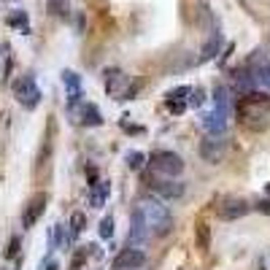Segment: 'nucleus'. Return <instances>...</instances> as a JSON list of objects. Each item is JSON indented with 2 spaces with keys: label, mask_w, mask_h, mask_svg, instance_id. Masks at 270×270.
<instances>
[{
  "label": "nucleus",
  "mask_w": 270,
  "mask_h": 270,
  "mask_svg": "<svg viewBox=\"0 0 270 270\" xmlns=\"http://www.w3.org/2000/svg\"><path fill=\"white\" fill-rule=\"evenodd\" d=\"M235 111L243 124H249L251 130H262L270 116V95L267 92H246L238 98Z\"/></svg>",
  "instance_id": "nucleus-1"
},
{
  "label": "nucleus",
  "mask_w": 270,
  "mask_h": 270,
  "mask_svg": "<svg viewBox=\"0 0 270 270\" xmlns=\"http://www.w3.org/2000/svg\"><path fill=\"white\" fill-rule=\"evenodd\" d=\"M138 216L144 219V224L149 227V233L152 235H168L173 230V213L168 211V205H162L157 197H144V200L138 203Z\"/></svg>",
  "instance_id": "nucleus-2"
},
{
  "label": "nucleus",
  "mask_w": 270,
  "mask_h": 270,
  "mask_svg": "<svg viewBox=\"0 0 270 270\" xmlns=\"http://www.w3.org/2000/svg\"><path fill=\"white\" fill-rule=\"evenodd\" d=\"M149 165H152L154 173H162V176H168V178H176V176L184 173V160H181L176 152H168V149H157V152H152Z\"/></svg>",
  "instance_id": "nucleus-3"
},
{
  "label": "nucleus",
  "mask_w": 270,
  "mask_h": 270,
  "mask_svg": "<svg viewBox=\"0 0 270 270\" xmlns=\"http://www.w3.org/2000/svg\"><path fill=\"white\" fill-rule=\"evenodd\" d=\"M14 98L22 108L33 111L38 103H41V89H38L35 78L33 76H19L17 81H14Z\"/></svg>",
  "instance_id": "nucleus-4"
},
{
  "label": "nucleus",
  "mask_w": 270,
  "mask_h": 270,
  "mask_svg": "<svg viewBox=\"0 0 270 270\" xmlns=\"http://www.w3.org/2000/svg\"><path fill=\"white\" fill-rule=\"evenodd\" d=\"M224 154H227V141H224V135H213L208 132L205 135V141H200V157L205 162H221L224 160Z\"/></svg>",
  "instance_id": "nucleus-5"
},
{
  "label": "nucleus",
  "mask_w": 270,
  "mask_h": 270,
  "mask_svg": "<svg viewBox=\"0 0 270 270\" xmlns=\"http://www.w3.org/2000/svg\"><path fill=\"white\" fill-rule=\"evenodd\" d=\"M251 205L243 200V197H224L219 205H216V216L219 219H224V221H235V219H241L249 213Z\"/></svg>",
  "instance_id": "nucleus-6"
},
{
  "label": "nucleus",
  "mask_w": 270,
  "mask_h": 270,
  "mask_svg": "<svg viewBox=\"0 0 270 270\" xmlns=\"http://www.w3.org/2000/svg\"><path fill=\"white\" fill-rule=\"evenodd\" d=\"M127 86H130V76H124L122 70H116V68L106 70V89L114 95L116 100H124L132 95V89H127Z\"/></svg>",
  "instance_id": "nucleus-7"
},
{
  "label": "nucleus",
  "mask_w": 270,
  "mask_h": 270,
  "mask_svg": "<svg viewBox=\"0 0 270 270\" xmlns=\"http://www.w3.org/2000/svg\"><path fill=\"white\" fill-rule=\"evenodd\" d=\"M70 114L76 116L78 124H86V127H100L103 124V114L98 111V106H92V103H73L70 106Z\"/></svg>",
  "instance_id": "nucleus-8"
},
{
  "label": "nucleus",
  "mask_w": 270,
  "mask_h": 270,
  "mask_svg": "<svg viewBox=\"0 0 270 270\" xmlns=\"http://www.w3.org/2000/svg\"><path fill=\"white\" fill-rule=\"evenodd\" d=\"M146 265V254L141 249H122L114 257V270H138Z\"/></svg>",
  "instance_id": "nucleus-9"
},
{
  "label": "nucleus",
  "mask_w": 270,
  "mask_h": 270,
  "mask_svg": "<svg viewBox=\"0 0 270 270\" xmlns=\"http://www.w3.org/2000/svg\"><path fill=\"white\" fill-rule=\"evenodd\" d=\"M43 211H46V195L38 192V195L30 197L27 205H25V211H22V227H33L35 221L43 216Z\"/></svg>",
  "instance_id": "nucleus-10"
},
{
  "label": "nucleus",
  "mask_w": 270,
  "mask_h": 270,
  "mask_svg": "<svg viewBox=\"0 0 270 270\" xmlns=\"http://www.w3.org/2000/svg\"><path fill=\"white\" fill-rule=\"evenodd\" d=\"M203 127L213 135H221L227 130V106H213V111H208V114L203 116Z\"/></svg>",
  "instance_id": "nucleus-11"
},
{
  "label": "nucleus",
  "mask_w": 270,
  "mask_h": 270,
  "mask_svg": "<svg viewBox=\"0 0 270 270\" xmlns=\"http://www.w3.org/2000/svg\"><path fill=\"white\" fill-rule=\"evenodd\" d=\"M152 233H149V227L144 224V219L138 216V211H132V227H130V235H127V243L130 246H146Z\"/></svg>",
  "instance_id": "nucleus-12"
},
{
  "label": "nucleus",
  "mask_w": 270,
  "mask_h": 270,
  "mask_svg": "<svg viewBox=\"0 0 270 270\" xmlns=\"http://www.w3.org/2000/svg\"><path fill=\"white\" fill-rule=\"evenodd\" d=\"M152 189L165 200H176V197L184 195V184L181 181H173V178H162V181H152Z\"/></svg>",
  "instance_id": "nucleus-13"
},
{
  "label": "nucleus",
  "mask_w": 270,
  "mask_h": 270,
  "mask_svg": "<svg viewBox=\"0 0 270 270\" xmlns=\"http://www.w3.org/2000/svg\"><path fill=\"white\" fill-rule=\"evenodd\" d=\"M189 89H192V86H178V89L168 92V111H170V114H184V111L189 108L187 106Z\"/></svg>",
  "instance_id": "nucleus-14"
},
{
  "label": "nucleus",
  "mask_w": 270,
  "mask_h": 270,
  "mask_svg": "<svg viewBox=\"0 0 270 270\" xmlns=\"http://www.w3.org/2000/svg\"><path fill=\"white\" fill-rule=\"evenodd\" d=\"M62 84H65V92H68V103H70V106L81 100V78H78L73 70H65V73H62Z\"/></svg>",
  "instance_id": "nucleus-15"
},
{
  "label": "nucleus",
  "mask_w": 270,
  "mask_h": 270,
  "mask_svg": "<svg viewBox=\"0 0 270 270\" xmlns=\"http://www.w3.org/2000/svg\"><path fill=\"white\" fill-rule=\"evenodd\" d=\"M108 195H111V184L108 181H95L92 189H89V205L92 208H103L108 200Z\"/></svg>",
  "instance_id": "nucleus-16"
},
{
  "label": "nucleus",
  "mask_w": 270,
  "mask_h": 270,
  "mask_svg": "<svg viewBox=\"0 0 270 270\" xmlns=\"http://www.w3.org/2000/svg\"><path fill=\"white\" fill-rule=\"evenodd\" d=\"M221 43H224V38H221V33L211 35L208 41L203 43V49H200V62H208V60L216 57V54L221 52Z\"/></svg>",
  "instance_id": "nucleus-17"
},
{
  "label": "nucleus",
  "mask_w": 270,
  "mask_h": 270,
  "mask_svg": "<svg viewBox=\"0 0 270 270\" xmlns=\"http://www.w3.org/2000/svg\"><path fill=\"white\" fill-rule=\"evenodd\" d=\"M195 230H197V249H200V251H208V249H211V227L205 224V221H200Z\"/></svg>",
  "instance_id": "nucleus-18"
},
{
  "label": "nucleus",
  "mask_w": 270,
  "mask_h": 270,
  "mask_svg": "<svg viewBox=\"0 0 270 270\" xmlns=\"http://www.w3.org/2000/svg\"><path fill=\"white\" fill-rule=\"evenodd\" d=\"M86 227V213L84 211H76L73 216H70V235H81Z\"/></svg>",
  "instance_id": "nucleus-19"
},
{
  "label": "nucleus",
  "mask_w": 270,
  "mask_h": 270,
  "mask_svg": "<svg viewBox=\"0 0 270 270\" xmlns=\"http://www.w3.org/2000/svg\"><path fill=\"white\" fill-rule=\"evenodd\" d=\"M49 14H54V17H68V0H49Z\"/></svg>",
  "instance_id": "nucleus-20"
},
{
  "label": "nucleus",
  "mask_w": 270,
  "mask_h": 270,
  "mask_svg": "<svg viewBox=\"0 0 270 270\" xmlns=\"http://www.w3.org/2000/svg\"><path fill=\"white\" fill-rule=\"evenodd\" d=\"M144 160H146V157L141 152H130V154H127V165H130V170H141V168H144Z\"/></svg>",
  "instance_id": "nucleus-21"
},
{
  "label": "nucleus",
  "mask_w": 270,
  "mask_h": 270,
  "mask_svg": "<svg viewBox=\"0 0 270 270\" xmlns=\"http://www.w3.org/2000/svg\"><path fill=\"white\" fill-rule=\"evenodd\" d=\"M9 25H14V27H22V30L27 33V14H25V11L11 14V17H9Z\"/></svg>",
  "instance_id": "nucleus-22"
},
{
  "label": "nucleus",
  "mask_w": 270,
  "mask_h": 270,
  "mask_svg": "<svg viewBox=\"0 0 270 270\" xmlns=\"http://www.w3.org/2000/svg\"><path fill=\"white\" fill-rule=\"evenodd\" d=\"M84 262H86V249H78L73 254V262H70V270H81L84 267Z\"/></svg>",
  "instance_id": "nucleus-23"
},
{
  "label": "nucleus",
  "mask_w": 270,
  "mask_h": 270,
  "mask_svg": "<svg viewBox=\"0 0 270 270\" xmlns=\"http://www.w3.org/2000/svg\"><path fill=\"white\" fill-rule=\"evenodd\" d=\"M100 235H103V238H111V235H114V219H111V216H106V219L100 221Z\"/></svg>",
  "instance_id": "nucleus-24"
},
{
  "label": "nucleus",
  "mask_w": 270,
  "mask_h": 270,
  "mask_svg": "<svg viewBox=\"0 0 270 270\" xmlns=\"http://www.w3.org/2000/svg\"><path fill=\"white\" fill-rule=\"evenodd\" d=\"M17 254H19V238L14 235L11 241H9V249H6V257H9V259H14V257H17Z\"/></svg>",
  "instance_id": "nucleus-25"
},
{
  "label": "nucleus",
  "mask_w": 270,
  "mask_h": 270,
  "mask_svg": "<svg viewBox=\"0 0 270 270\" xmlns=\"http://www.w3.org/2000/svg\"><path fill=\"white\" fill-rule=\"evenodd\" d=\"M257 211H262V213H270V200H259V203H257Z\"/></svg>",
  "instance_id": "nucleus-26"
},
{
  "label": "nucleus",
  "mask_w": 270,
  "mask_h": 270,
  "mask_svg": "<svg viewBox=\"0 0 270 270\" xmlns=\"http://www.w3.org/2000/svg\"><path fill=\"white\" fill-rule=\"evenodd\" d=\"M54 241H57V246H62V241H65V238H62V227L60 224L54 227Z\"/></svg>",
  "instance_id": "nucleus-27"
},
{
  "label": "nucleus",
  "mask_w": 270,
  "mask_h": 270,
  "mask_svg": "<svg viewBox=\"0 0 270 270\" xmlns=\"http://www.w3.org/2000/svg\"><path fill=\"white\" fill-rule=\"evenodd\" d=\"M46 270H60V265H57V262H49V267H46Z\"/></svg>",
  "instance_id": "nucleus-28"
},
{
  "label": "nucleus",
  "mask_w": 270,
  "mask_h": 270,
  "mask_svg": "<svg viewBox=\"0 0 270 270\" xmlns=\"http://www.w3.org/2000/svg\"><path fill=\"white\" fill-rule=\"evenodd\" d=\"M267 195H270V187H267Z\"/></svg>",
  "instance_id": "nucleus-29"
},
{
  "label": "nucleus",
  "mask_w": 270,
  "mask_h": 270,
  "mask_svg": "<svg viewBox=\"0 0 270 270\" xmlns=\"http://www.w3.org/2000/svg\"><path fill=\"white\" fill-rule=\"evenodd\" d=\"M3 270H6V267H3Z\"/></svg>",
  "instance_id": "nucleus-30"
}]
</instances>
